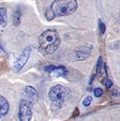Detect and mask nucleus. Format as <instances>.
Returning a JSON list of instances; mask_svg holds the SVG:
<instances>
[{"label": "nucleus", "instance_id": "obj_1", "mask_svg": "<svg viewBox=\"0 0 120 121\" xmlns=\"http://www.w3.org/2000/svg\"><path fill=\"white\" fill-rule=\"evenodd\" d=\"M78 9L77 0H54L45 11L47 21H53L56 17H63L73 14Z\"/></svg>", "mask_w": 120, "mask_h": 121}, {"label": "nucleus", "instance_id": "obj_2", "mask_svg": "<svg viewBox=\"0 0 120 121\" xmlns=\"http://www.w3.org/2000/svg\"><path fill=\"white\" fill-rule=\"evenodd\" d=\"M39 52L43 56L52 55L59 48L61 39L58 32L54 29H47L43 31L39 37Z\"/></svg>", "mask_w": 120, "mask_h": 121}, {"label": "nucleus", "instance_id": "obj_3", "mask_svg": "<svg viewBox=\"0 0 120 121\" xmlns=\"http://www.w3.org/2000/svg\"><path fill=\"white\" fill-rule=\"evenodd\" d=\"M70 90L66 86L62 85H55L49 89L48 98H49L52 104L56 108H61L64 105L69 98H70Z\"/></svg>", "mask_w": 120, "mask_h": 121}, {"label": "nucleus", "instance_id": "obj_4", "mask_svg": "<svg viewBox=\"0 0 120 121\" xmlns=\"http://www.w3.org/2000/svg\"><path fill=\"white\" fill-rule=\"evenodd\" d=\"M32 118V103L23 99L18 106V119L19 121H30Z\"/></svg>", "mask_w": 120, "mask_h": 121}, {"label": "nucleus", "instance_id": "obj_5", "mask_svg": "<svg viewBox=\"0 0 120 121\" xmlns=\"http://www.w3.org/2000/svg\"><path fill=\"white\" fill-rule=\"evenodd\" d=\"M30 53H31V47H27L22 52V54L14 60L13 62V70L14 72H19L25 66L27 63L28 59L30 57Z\"/></svg>", "mask_w": 120, "mask_h": 121}, {"label": "nucleus", "instance_id": "obj_6", "mask_svg": "<svg viewBox=\"0 0 120 121\" xmlns=\"http://www.w3.org/2000/svg\"><path fill=\"white\" fill-rule=\"evenodd\" d=\"M91 50H92V46L91 45H83L77 47L73 53V59L75 61H83V60L87 59L90 56Z\"/></svg>", "mask_w": 120, "mask_h": 121}, {"label": "nucleus", "instance_id": "obj_7", "mask_svg": "<svg viewBox=\"0 0 120 121\" xmlns=\"http://www.w3.org/2000/svg\"><path fill=\"white\" fill-rule=\"evenodd\" d=\"M44 70L52 77H63L68 74V71L63 65H47Z\"/></svg>", "mask_w": 120, "mask_h": 121}, {"label": "nucleus", "instance_id": "obj_8", "mask_svg": "<svg viewBox=\"0 0 120 121\" xmlns=\"http://www.w3.org/2000/svg\"><path fill=\"white\" fill-rule=\"evenodd\" d=\"M24 96H25L26 100L30 101L32 104L39 101V92L32 86H26L24 88Z\"/></svg>", "mask_w": 120, "mask_h": 121}, {"label": "nucleus", "instance_id": "obj_9", "mask_svg": "<svg viewBox=\"0 0 120 121\" xmlns=\"http://www.w3.org/2000/svg\"><path fill=\"white\" fill-rule=\"evenodd\" d=\"M9 109H10V104L8 102V100L3 95L0 94V119L3 118L9 112Z\"/></svg>", "mask_w": 120, "mask_h": 121}, {"label": "nucleus", "instance_id": "obj_10", "mask_svg": "<svg viewBox=\"0 0 120 121\" xmlns=\"http://www.w3.org/2000/svg\"><path fill=\"white\" fill-rule=\"evenodd\" d=\"M21 17H22V12L19 9L15 10V11L13 12V15H12V19H13V25L14 26H19V24H21Z\"/></svg>", "mask_w": 120, "mask_h": 121}, {"label": "nucleus", "instance_id": "obj_11", "mask_svg": "<svg viewBox=\"0 0 120 121\" xmlns=\"http://www.w3.org/2000/svg\"><path fill=\"white\" fill-rule=\"evenodd\" d=\"M0 26H7V9L0 8Z\"/></svg>", "mask_w": 120, "mask_h": 121}, {"label": "nucleus", "instance_id": "obj_12", "mask_svg": "<svg viewBox=\"0 0 120 121\" xmlns=\"http://www.w3.org/2000/svg\"><path fill=\"white\" fill-rule=\"evenodd\" d=\"M103 65H104V63H103L102 57H99V60H98V62H97V66H95V76L101 74V72H102V70H103Z\"/></svg>", "mask_w": 120, "mask_h": 121}, {"label": "nucleus", "instance_id": "obj_13", "mask_svg": "<svg viewBox=\"0 0 120 121\" xmlns=\"http://www.w3.org/2000/svg\"><path fill=\"white\" fill-rule=\"evenodd\" d=\"M105 28H106V27H105V24L103 23L101 19H100V21H99V31H100V34H101V35H103V34H104Z\"/></svg>", "mask_w": 120, "mask_h": 121}, {"label": "nucleus", "instance_id": "obj_14", "mask_svg": "<svg viewBox=\"0 0 120 121\" xmlns=\"http://www.w3.org/2000/svg\"><path fill=\"white\" fill-rule=\"evenodd\" d=\"M92 102V98L91 96H86V98L83 100V105L84 106H89Z\"/></svg>", "mask_w": 120, "mask_h": 121}, {"label": "nucleus", "instance_id": "obj_15", "mask_svg": "<svg viewBox=\"0 0 120 121\" xmlns=\"http://www.w3.org/2000/svg\"><path fill=\"white\" fill-rule=\"evenodd\" d=\"M103 82H104V86L107 88V89H111V88L113 87V82H111L109 78H105Z\"/></svg>", "mask_w": 120, "mask_h": 121}, {"label": "nucleus", "instance_id": "obj_16", "mask_svg": "<svg viewBox=\"0 0 120 121\" xmlns=\"http://www.w3.org/2000/svg\"><path fill=\"white\" fill-rule=\"evenodd\" d=\"M93 93H94V96L100 98V96H102V94H103V90L101 89V88H95V89L93 90Z\"/></svg>", "mask_w": 120, "mask_h": 121}, {"label": "nucleus", "instance_id": "obj_17", "mask_svg": "<svg viewBox=\"0 0 120 121\" xmlns=\"http://www.w3.org/2000/svg\"><path fill=\"white\" fill-rule=\"evenodd\" d=\"M111 94H113V96H115V98H118V96H119V91H118V90H116V89H114L113 91H111Z\"/></svg>", "mask_w": 120, "mask_h": 121}]
</instances>
